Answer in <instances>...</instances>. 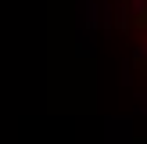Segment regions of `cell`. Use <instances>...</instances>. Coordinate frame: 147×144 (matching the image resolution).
Segmentation results:
<instances>
[{"instance_id": "1", "label": "cell", "mask_w": 147, "mask_h": 144, "mask_svg": "<svg viewBox=\"0 0 147 144\" xmlns=\"http://www.w3.org/2000/svg\"><path fill=\"white\" fill-rule=\"evenodd\" d=\"M111 25L122 36L133 72L147 76V0H111Z\"/></svg>"}]
</instances>
